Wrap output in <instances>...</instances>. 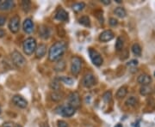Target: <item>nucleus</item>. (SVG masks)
I'll list each match as a JSON object with an SVG mask.
<instances>
[{"label":"nucleus","instance_id":"obj_1","mask_svg":"<svg viewBox=\"0 0 155 127\" xmlns=\"http://www.w3.org/2000/svg\"><path fill=\"white\" fill-rule=\"evenodd\" d=\"M66 44L64 41H57L50 47L48 52V58L52 62L59 61L66 51Z\"/></svg>","mask_w":155,"mask_h":127},{"label":"nucleus","instance_id":"obj_2","mask_svg":"<svg viewBox=\"0 0 155 127\" xmlns=\"http://www.w3.org/2000/svg\"><path fill=\"white\" fill-rule=\"evenodd\" d=\"M36 47H37V43H36L35 39L33 37H29L23 41V49L26 55H29V56L32 55L35 52Z\"/></svg>","mask_w":155,"mask_h":127},{"label":"nucleus","instance_id":"obj_3","mask_svg":"<svg viewBox=\"0 0 155 127\" xmlns=\"http://www.w3.org/2000/svg\"><path fill=\"white\" fill-rule=\"evenodd\" d=\"M75 112H76V109H75L74 107H71L68 104L60 105L55 109V113H56L63 116V117H66V118H69V117H72L73 115H74Z\"/></svg>","mask_w":155,"mask_h":127},{"label":"nucleus","instance_id":"obj_4","mask_svg":"<svg viewBox=\"0 0 155 127\" xmlns=\"http://www.w3.org/2000/svg\"><path fill=\"white\" fill-rule=\"evenodd\" d=\"M82 59L79 57L73 56L71 58V72L73 76H78L82 70Z\"/></svg>","mask_w":155,"mask_h":127},{"label":"nucleus","instance_id":"obj_5","mask_svg":"<svg viewBox=\"0 0 155 127\" xmlns=\"http://www.w3.org/2000/svg\"><path fill=\"white\" fill-rule=\"evenodd\" d=\"M88 52H89L90 58H91V60H92V62L93 63L94 65H96V66H101L103 64V58H102L101 54L97 50H95L93 48H89Z\"/></svg>","mask_w":155,"mask_h":127},{"label":"nucleus","instance_id":"obj_6","mask_svg":"<svg viewBox=\"0 0 155 127\" xmlns=\"http://www.w3.org/2000/svg\"><path fill=\"white\" fill-rule=\"evenodd\" d=\"M11 60L13 64L18 68H22V67H23L26 64V59H25V58L17 51L12 52Z\"/></svg>","mask_w":155,"mask_h":127},{"label":"nucleus","instance_id":"obj_7","mask_svg":"<svg viewBox=\"0 0 155 127\" xmlns=\"http://www.w3.org/2000/svg\"><path fill=\"white\" fill-rule=\"evenodd\" d=\"M68 105H70L71 107H74L75 109L79 108L80 107L81 101H80V95L78 92H72L68 95Z\"/></svg>","mask_w":155,"mask_h":127},{"label":"nucleus","instance_id":"obj_8","mask_svg":"<svg viewBox=\"0 0 155 127\" xmlns=\"http://www.w3.org/2000/svg\"><path fill=\"white\" fill-rule=\"evenodd\" d=\"M82 84L86 88H92L96 84V77L92 73H88L84 76L82 79Z\"/></svg>","mask_w":155,"mask_h":127},{"label":"nucleus","instance_id":"obj_9","mask_svg":"<svg viewBox=\"0 0 155 127\" xmlns=\"http://www.w3.org/2000/svg\"><path fill=\"white\" fill-rule=\"evenodd\" d=\"M9 29L11 32L16 34L19 31L20 29V17L18 16H14L13 17L11 18L9 22Z\"/></svg>","mask_w":155,"mask_h":127},{"label":"nucleus","instance_id":"obj_10","mask_svg":"<svg viewBox=\"0 0 155 127\" xmlns=\"http://www.w3.org/2000/svg\"><path fill=\"white\" fill-rule=\"evenodd\" d=\"M12 102L15 106H17L20 108H26L28 106V101L21 95H14L12 98Z\"/></svg>","mask_w":155,"mask_h":127},{"label":"nucleus","instance_id":"obj_11","mask_svg":"<svg viewBox=\"0 0 155 127\" xmlns=\"http://www.w3.org/2000/svg\"><path fill=\"white\" fill-rule=\"evenodd\" d=\"M114 37H115V35L111 30H104L99 35V41L102 42H108L113 40Z\"/></svg>","mask_w":155,"mask_h":127},{"label":"nucleus","instance_id":"obj_12","mask_svg":"<svg viewBox=\"0 0 155 127\" xmlns=\"http://www.w3.org/2000/svg\"><path fill=\"white\" fill-rule=\"evenodd\" d=\"M55 19H57L58 21H60V22L66 23V22H68L69 20L68 13L62 8H60L56 12V14H55Z\"/></svg>","mask_w":155,"mask_h":127},{"label":"nucleus","instance_id":"obj_13","mask_svg":"<svg viewBox=\"0 0 155 127\" xmlns=\"http://www.w3.org/2000/svg\"><path fill=\"white\" fill-rule=\"evenodd\" d=\"M23 28L24 32L27 34H31L34 31V23L30 18H27L24 20L23 24Z\"/></svg>","mask_w":155,"mask_h":127},{"label":"nucleus","instance_id":"obj_14","mask_svg":"<svg viewBox=\"0 0 155 127\" xmlns=\"http://www.w3.org/2000/svg\"><path fill=\"white\" fill-rule=\"evenodd\" d=\"M137 82L140 84H141L143 86H148L150 84V82H152V78L147 74H141V75H140L138 76Z\"/></svg>","mask_w":155,"mask_h":127},{"label":"nucleus","instance_id":"obj_15","mask_svg":"<svg viewBox=\"0 0 155 127\" xmlns=\"http://www.w3.org/2000/svg\"><path fill=\"white\" fill-rule=\"evenodd\" d=\"M15 3L12 0L0 1V11H10L14 8Z\"/></svg>","mask_w":155,"mask_h":127},{"label":"nucleus","instance_id":"obj_16","mask_svg":"<svg viewBox=\"0 0 155 127\" xmlns=\"http://www.w3.org/2000/svg\"><path fill=\"white\" fill-rule=\"evenodd\" d=\"M47 52V46L45 44H40L35 49V57L37 58H41L45 56Z\"/></svg>","mask_w":155,"mask_h":127},{"label":"nucleus","instance_id":"obj_17","mask_svg":"<svg viewBox=\"0 0 155 127\" xmlns=\"http://www.w3.org/2000/svg\"><path fill=\"white\" fill-rule=\"evenodd\" d=\"M39 34H40V37L42 39H47L50 35V32H49V29L47 28L46 26H41V28L39 30Z\"/></svg>","mask_w":155,"mask_h":127},{"label":"nucleus","instance_id":"obj_18","mask_svg":"<svg viewBox=\"0 0 155 127\" xmlns=\"http://www.w3.org/2000/svg\"><path fill=\"white\" fill-rule=\"evenodd\" d=\"M127 94H128V88H127V87L125 86L121 87L120 88L117 90V92H116V98L117 99L124 98V97L127 95Z\"/></svg>","mask_w":155,"mask_h":127},{"label":"nucleus","instance_id":"obj_19","mask_svg":"<svg viewBox=\"0 0 155 127\" xmlns=\"http://www.w3.org/2000/svg\"><path fill=\"white\" fill-rule=\"evenodd\" d=\"M50 97H51L52 101H60L63 98V94L60 91H53L51 93Z\"/></svg>","mask_w":155,"mask_h":127},{"label":"nucleus","instance_id":"obj_20","mask_svg":"<svg viewBox=\"0 0 155 127\" xmlns=\"http://www.w3.org/2000/svg\"><path fill=\"white\" fill-rule=\"evenodd\" d=\"M86 7V4L81 2V3H75L72 5V9L74 12H79L83 11Z\"/></svg>","mask_w":155,"mask_h":127},{"label":"nucleus","instance_id":"obj_21","mask_svg":"<svg viewBox=\"0 0 155 127\" xmlns=\"http://www.w3.org/2000/svg\"><path fill=\"white\" fill-rule=\"evenodd\" d=\"M114 12H115V15L120 18H124L127 15V12L125 11V9L122 8V7H117V8H115Z\"/></svg>","mask_w":155,"mask_h":127},{"label":"nucleus","instance_id":"obj_22","mask_svg":"<svg viewBox=\"0 0 155 127\" xmlns=\"http://www.w3.org/2000/svg\"><path fill=\"white\" fill-rule=\"evenodd\" d=\"M137 102H138L137 99L135 98L134 96H130L129 98H128L126 100V101H125V104H126V106H128V107H133L136 106Z\"/></svg>","mask_w":155,"mask_h":127},{"label":"nucleus","instance_id":"obj_23","mask_svg":"<svg viewBox=\"0 0 155 127\" xmlns=\"http://www.w3.org/2000/svg\"><path fill=\"white\" fill-rule=\"evenodd\" d=\"M58 81L62 82L63 83H66L67 85H73V79L69 76H60L58 77Z\"/></svg>","mask_w":155,"mask_h":127},{"label":"nucleus","instance_id":"obj_24","mask_svg":"<svg viewBox=\"0 0 155 127\" xmlns=\"http://www.w3.org/2000/svg\"><path fill=\"white\" fill-rule=\"evenodd\" d=\"M79 22L83 26H85V27H91V20H90V18L88 17H86V16L81 17L79 18Z\"/></svg>","mask_w":155,"mask_h":127},{"label":"nucleus","instance_id":"obj_25","mask_svg":"<svg viewBox=\"0 0 155 127\" xmlns=\"http://www.w3.org/2000/svg\"><path fill=\"white\" fill-rule=\"evenodd\" d=\"M132 52L135 56H138V57L141 55V47L138 43H135L132 46Z\"/></svg>","mask_w":155,"mask_h":127},{"label":"nucleus","instance_id":"obj_26","mask_svg":"<svg viewBox=\"0 0 155 127\" xmlns=\"http://www.w3.org/2000/svg\"><path fill=\"white\" fill-rule=\"evenodd\" d=\"M123 46H124V42H123V39L121 38V37H118L117 39H116V41H115V49H116V51H121V50H122V48H123Z\"/></svg>","mask_w":155,"mask_h":127},{"label":"nucleus","instance_id":"obj_27","mask_svg":"<svg viewBox=\"0 0 155 127\" xmlns=\"http://www.w3.org/2000/svg\"><path fill=\"white\" fill-rule=\"evenodd\" d=\"M54 69H55L56 71H63L64 70L66 69V63H65V61H63V60L59 61V62L56 64Z\"/></svg>","mask_w":155,"mask_h":127},{"label":"nucleus","instance_id":"obj_28","mask_svg":"<svg viewBox=\"0 0 155 127\" xmlns=\"http://www.w3.org/2000/svg\"><path fill=\"white\" fill-rule=\"evenodd\" d=\"M103 100L106 103H109L112 100V93L111 91H106L103 94Z\"/></svg>","mask_w":155,"mask_h":127},{"label":"nucleus","instance_id":"obj_29","mask_svg":"<svg viewBox=\"0 0 155 127\" xmlns=\"http://www.w3.org/2000/svg\"><path fill=\"white\" fill-rule=\"evenodd\" d=\"M30 7H31V2L28 1V0H23L22 2V8L24 11L28 12L30 10Z\"/></svg>","mask_w":155,"mask_h":127},{"label":"nucleus","instance_id":"obj_30","mask_svg":"<svg viewBox=\"0 0 155 127\" xmlns=\"http://www.w3.org/2000/svg\"><path fill=\"white\" fill-rule=\"evenodd\" d=\"M152 93V88L149 86H143L140 88V94L143 95H147Z\"/></svg>","mask_w":155,"mask_h":127},{"label":"nucleus","instance_id":"obj_31","mask_svg":"<svg viewBox=\"0 0 155 127\" xmlns=\"http://www.w3.org/2000/svg\"><path fill=\"white\" fill-rule=\"evenodd\" d=\"M50 86H51V88L54 90V91H59L60 88V83H59L58 80H54V81L51 84H50Z\"/></svg>","mask_w":155,"mask_h":127},{"label":"nucleus","instance_id":"obj_32","mask_svg":"<svg viewBox=\"0 0 155 127\" xmlns=\"http://www.w3.org/2000/svg\"><path fill=\"white\" fill-rule=\"evenodd\" d=\"M58 127H69L68 124L64 120H59L58 121Z\"/></svg>","mask_w":155,"mask_h":127},{"label":"nucleus","instance_id":"obj_33","mask_svg":"<svg viewBox=\"0 0 155 127\" xmlns=\"http://www.w3.org/2000/svg\"><path fill=\"white\" fill-rule=\"evenodd\" d=\"M138 64V61L136 59H132V60H130L128 63L127 64V65L128 66H136Z\"/></svg>","mask_w":155,"mask_h":127},{"label":"nucleus","instance_id":"obj_34","mask_svg":"<svg viewBox=\"0 0 155 127\" xmlns=\"http://www.w3.org/2000/svg\"><path fill=\"white\" fill-rule=\"evenodd\" d=\"M5 22H6L5 17H4V16H1V15H0V27L4 26V25L5 24Z\"/></svg>","mask_w":155,"mask_h":127},{"label":"nucleus","instance_id":"obj_35","mask_svg":"<svg viewBox=\"0 0 155 127\" xmlns=\"http://www.w3.org/2000/svg\"><path fill=\"white\" fill-rule=\"evenodd\" d=\"M2 127H15V125H14V124L12 122L7 121L3 124V126Z\"/></svg>","mask_w":155,"mask_h":127},{"label":"nucleus","instance_id":"obj_36","mask_svg":"<svg viewBox=\"0 0 155 127\" xmlns=\"http://www.w3.org/2000/svg\"><path fill=\"white\" fill-rule=\"evenodd\" d=\"M117 20L115 19V18H110L109 19V24L111 25V26H116L117 25Z\"/></svg>","mask_w":155,"mask_h":127},{"label":"nucleus","instance_id":"obj_37","mask_svg":"<svg viewBox=\"0 0 155 127\" xmlns=\"http://www.w3.org/2000/svg\"><path fill=\"white\" fill-rule=\"evenodd\" d=\"M5 35V31L3 29H0V38H3Z\"/></svg>","mask_w":155,"mask_h":127},{"label":"nucleus","instance_id":"obj_38","mask_svg":"<svg viewBox=\"0 0 155 127\" xmlns=\"http://www.w3.org/2000/svg\"><path fill=\"white\" fill-rule=\"evenodd\" d=\"M101 2L103 3V5H109L111 3V1H109V0H102Z\"/></svg>","mask_w":155,"mask_h":127},{"label":"nucleus","instance_id":"obj_39","mask_svg":"<svg viewBox=\"0 0 155 127\" xmlns=\"http://www.w3.org/2000/svg\"><path fill=\"white\" fill-rule=\"evenodd\" d=\"M15 127H23V126H22L21 125H15Z\"/></svg>","mask_w":155,"mask_h":127},{"label":"nucleus","instance_id":"obj_40","mask_svg":"<svg viewBox=\"0 0 155 127\" xmlns=\"http://www.w3.org/2000/svg\"><path fill=\"white\" fill-rule=\"evenodd\" d=\"M115 127H122V125H120V124H118V125H117Z\"/></svg>","mask_w":155,"mask_h":127},{"label":"nucleus","instance_id":"obj_41","mask_svg":"<svg viewBox=\"0 0 155 127\" xmlns=\"http://www.w3.org/2000/svg\"><path fill=\"white\" fill-rule=\"evenodd\" d=\"M115 1H116V3H119V4L121 3V0H115Z\"/></svg>","mask_w":155,"mask_h":127},{"label":"nucleus","instance_id":"obj_42","mask_svg":"<svg viewBox=\"0 0 155 127\" xmlns=\"http://www.w3.org/2000/svg\"><path fill=\"white\" fill-rule=\"evenodd\" d=\"M45 127H49V126H48V125H45Z\"/></svg>","mask_w":155,"mask_h":127},{"label":"nucleus","instance_id":"obj_43","mask_svg":"<svg viewBox=\"0 0 155 127\" xmlns=\"http://www.w3.org/2000/svg\"><path fill=\"white\" fill-rule=\"evenodd\" d=\"M0 113H1V107H0Z\"/></svg>","mask_w":155,"mask_h":127},{"label":"nucleus","instance_id":"obj_44","mask_svg":"<svg viewBox=\"0 0 155 127\" xmlns=\"http://www.w3.org/2000/svg\"><path fill=\"white\" fill-rule=\"evenodd\" d=\"M154 76H155V71H154Z\"/></svg>","mask_w":155,"mask_h":127}]
</instances>
